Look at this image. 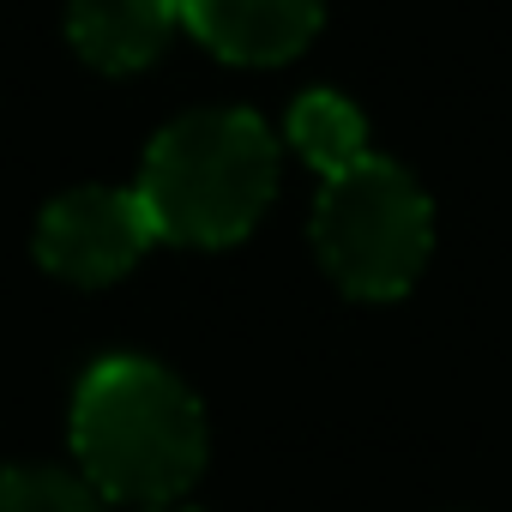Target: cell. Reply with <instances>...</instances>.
Here are the masks:
<instances>
[{
	"label": "cell",
	"instance_id": "1",
	"mask_svg": "<svg viewBox=\"0 0 512 512\" xmlns=\"http://www.w3.org/2000/svg\"><path fill=\"white\" fill-rule=\"evenodd\" d=\"M73 452L97 494L163 506L205 464V410L169 368L145 356H109L79 380Z\"/></svg>",
	"mask_w": 512,
	"mask_h": 512
},
{
	"label": "cell",
	"instance_id": "2",
	"mask_svg": "<svg viewBox=\"0 0 512 512\" xmlns=\"http://www.w3.org/2000/svg\"><path fill=\"white\" fill-rule=\"evenodd\" d=\"M278 193V139L247 109H199L145 151L139 199L157 241L223 247L241 241Z\"/></svg>",
	"mask_w": 512,
	"mask_h": 512
},
{
	"label": "cell",
	"instance_id": "3",
	"mask_svg": "<svg viewBox=\"0 0 512 512\" xmlns=\"http://www.w3.org/2000/svg\"><path fill=\"white\" fill-rule=\"evenodd\" d=\"M314 247L350 296L392 302L428 266V247H434L428 193L416 187L410 169L386 157H362L326 175L314 205Z\"/></svg>",
	"mask_w": 512,
	"mask_h": 512
},
{
	"label": "cell",
	"instance_id": "4",
	"mask_svg": "<svg viewBox=\"0 0 512 512\" xmlns=\"http://www.w3.org/2000/svg\"><path fill=\"white\" fill-rule=\"evenodd\" d=\"M157 241L139 187H73L37 223V260L67 284H115Z\"/></svg>",
	"mask_w": 512,
	"mask_h": 512
},
{
	"label": "cell",
	"instance_id": "5",
	"mask_svg": "<svg viewBox=\"0 0 512 512\" xmlns=\"http://www.w3.org/2000/svg\"><path fill=\"white\" fill-rule=\"evenodd\" d=\"M181 25L241 67H278L320 31V0H181Z\"/></svg>",
	"mask_w": 512,
	"mask_h": 512
},
{
	"label": "cell",
	"instance_id": "6",
	"mask_svg": "<svg viewBox=\"0 0 512 512\" xmlns=\"http://www.w3.org/2000/svg\"><path fill=\"white\" fill-rule=\"evenodd\" d=\"M181 25V0H73L67 37L103 73L151 67Z\"/></svg>",
	"mask_w": 512,
	"mask_h": 512
},
{
	"label": "cell",
	"instance_id": "7",
	"mask_svg": "<svg viewBox=\"0 0 512 512\" xmlns=\"http://www.w3.org/2000/svg\"><path fill=\"white\" fill-rule=\"evenodd\" d=\"M290 139H296V151H302L320 175H338V169H350V163L368 157L362 109H356L350 97H338V91H308V97H296V109H290Z\"/></svg>",
	"mask_w": 512,
	"mask_h": 512
},
{
	"label": "cell",
	"instance_id": "8",
	"mask_svg": "<svg viewBox=\"0 0 512 512\" xmlns=\"http://www.w3.org/2000/svg\"><path fill=\"white\" fill-rule=\"evenodd\" d=\"M0 512H103L91 482H73L61 470L0 464Z\"/></svg>",
	"mask_w": 512,
	"mask_h": 512
},
{
	"label": "cell",
	"instance_id": "9",
	"mask_svg": "<svg viewBox=\"0 0 512 512\" xmlns=\"http://www.w3.org/2000/svg\"><path fill=\"white\" fill-rule=\"evenodd\" d=\"M169 512H181V506H169Z\"/></svg>",
	"mask_w": 512,
	"mask_h": 512
}]
</instances>
